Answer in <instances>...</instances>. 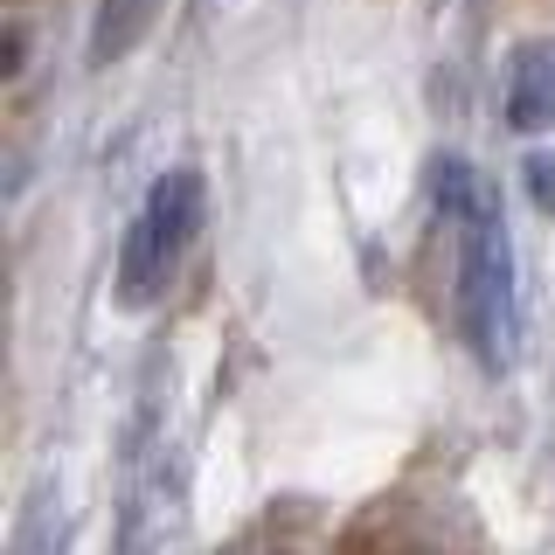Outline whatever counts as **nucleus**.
<instances>
[{
    "label": "nucleus",
    "mask_w": 555,
    "mask_h": 555,
    "mask_svg": "<svg viewBox=\"0 0 555 555\" xmlns=\"http://www.w3.org/2000/svg\"><path fill=\"white\" fill-rule=\"evenodd\" d=\"M430 202L451 230V264H459L451 271L459 340L473 347L486 375H500L514 354V236L507 216H500V195L465 153H438L430 160Z\"/></svg>",
    "instance_id": "obj_1"
},
{
    "label": "nucleus",
    "mask_w": 555,
    "mask_h": 555,
    "mask_svg": "<svg viewBox=\"0 0 555 555\" xmlns=\"http://www.w3.org/2000/svg\"><path fill=\"white\" fill-rule=\"evenodd\" d=\"M202 208H208V188H202L195 167H167L160 181L146 188V202H139L126 243H118V264H112L118 306L139 312V306H153L173 285L188 243H195V230H202Z\"/></svg>",
    "instance_id": "obj_2"
},
{
    "label": "nucleus",
    "mask_w": 555,
    "mask_h": 555,
    "mask_svg": "<svg viewBox=\"0 0 555 555\" xmlns=\"http://www.w3.org/2000/svg\"><path fill=\"white\" fill-rule=\"evenodd\" d=\"M500 118L520 139L555 132V35H528L507 56V83H500Z\"/></svg>",
    "instance_id": "obj_3"
},
{
    "label": "nucleus",
    "mask_w": 555,
    "mask_h": 555,
    "mask_svg": "<svg viewBox=\"0 0 555 555\" xmlns=\"http://www.w3.org/2000/svg\"><path fill=\"white\" fill-rule=\"evenodd\" d=\"M153 14H160V0H98V14H91V69L126 63L132 49L146 42Z\"/></svg>",
    "instance_id": "obj_4"
},
{
    "label": "nucleus",
    "mask_w": 555,
    "mask_h": 555,
    "mask_svg": "<svg viewBox=\"0 0 555 555\" xmlns=\"http://www.w3.org/2000/svg\"><path fill=\"white\" fill-rule=\"evenodd\" d=\"M528 195H534V208L555 216V153H528Z\"/></svg>",
    "instance_id": "obj_5"
}]
</instances>
